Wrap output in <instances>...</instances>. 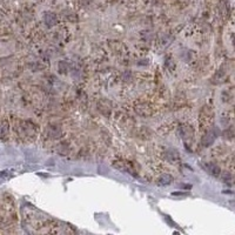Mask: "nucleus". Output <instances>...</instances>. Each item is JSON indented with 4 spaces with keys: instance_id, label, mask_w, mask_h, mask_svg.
<instances>
[{
    "instance_id": "obj_1",
    "label": "nucleus",
    "mask_w": 235,
    "mask_h": 235,
    "mask_svg": "<svg viewBox=\"0 0 235 235\" xmlns=\"http://www.w3.org/2000/svg\"><path fill=\"white\" fill-rule=\"evenodd\" d=\"M207 167L209 168V169H208V170L211 172V173H212V174H213V175H215V176H216V175H219V174H220V169L217 168V167H216V166H215V164H207Z\"/></svg>"
},
{
    "instance_id": "obj_2",
    "label": "nucleus",
    "mask_w": 235,
    "mask_h": 235,
    "mask_svg": "<svg viewBox=\"0 0 235 235\" xmlns=\"http://www.w3.org/2000/svg\"><path fill=\"white\" fill-rule=\"evenodd\" d=\"M169 182H172V177H170L169 175H164L160 179V183H162V185H164V183L167 185V183H169Z\"/></svg>"
}]
</instances>
